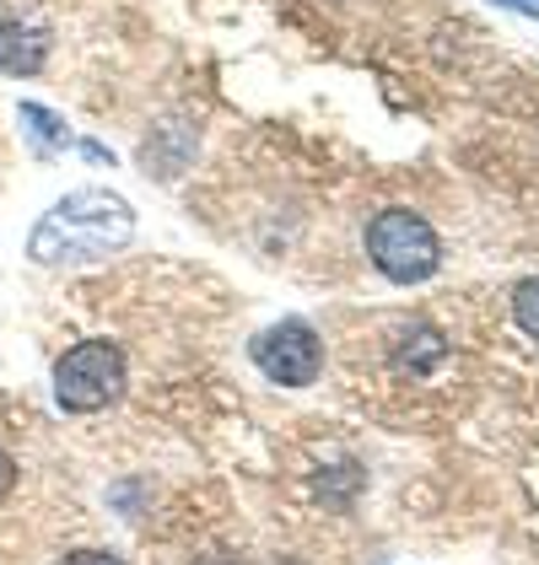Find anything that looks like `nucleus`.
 Listing matches in <instances>:
<instances>
[{
    "mask_svg": "<svg viewBox=\"0 0 539 565\" xmlns=\"http://www.w3.org/2000/svg\"><path fill=\"white\" fill-rule=\"evenodd\" d=\"M130 237H135L130 200H119V194H108V189H76V194H65V200L33 226L28 254L39 264H92V259L119 254Z\"/></svg>",
    "mask_w": 539,
    "mask_h": 565,
    "instance_id": "nucleus-1",
    "label": "nucleus"
},
{
    "mask_svg": "<svg viewBox=\"0 0 539 565\" xmlns=\"http://www.w3.org/2000/svg\"><path fill=\"white\" fill-rule=\"evenodd\" d=\"M130 366L114 340H82L54 361V404L71 415H97L125 398Z\"/></svg>",
    "mask_w": 539,
    "mask_h": 565,
    "instance_id": "nucleus-2",
    "label": "nucleus"
},
{
    "mask_svg": "<svg viewBox=\"0 0 539 565\" xmlns=\"http://www.w3.org/2000/svg\"><path fill=\"white\" fill-rule=\"evenodd\" d=\"M367 259L394 286H421V280L437 275L443 243H437V232H432L426 216H415V211H383V216L367 221Z\"/></svg>",
    "mask_w": 539,
    "mask_h": 565,
    "instance_id": "nucleus-3",
    "label": "nucleus"
},
{
    "mask_svg": "<svg viewBox=\"0 0 539 565\" xmlns=\"http://www.w3.org/2000/svg\"><path fill=\"white\" fill-rule=\"evenodd\" d=\"M249 355H254V366L265 372L270 383H281V388H314L318 366H324V345H318V334L303 318L270 323L265 334H254Z\"/></svg>",
    "mask_w": 539,
    "mask_h": 565,
    "instance_id": "nucleus-4",
    "label": "nucleus"
},
{
    "mask_svg": "<svg viewBox=\"0 0 539 565\" xmlns=\"http://www.w3.org/2000/svg\"><path fill=\"white\" fill-rule=\"evenodd\" d=\"M49 65V28L0 17V71L6 76H39Z\"/></svg>",
    "mask_w": 539,
    "mask_h": 565,
    "instance_id": "nucleus-5",
    "label": "nucleus"
},
{
    "mask_svg": "<svg viewBox=\"0 0 539 565\" xmlns=\"http://www.w3.org/2000/svg\"><path fill=\"white\" fill-rule=\"evenodd\" d=\"M22 125H28L33 146H39L44 157H54V151H65V146H71V130H65L49 108H39V103H22Z\"/></svg>",
    "mask_w": 539,
    "mask_h": 565,
    "instance_id": "nucleus-6",
    "label": "nucleus"
},
{
    "mask_svg": "<svg viewBox=\"0 0 539 565\" xmlns=\"http://www.w3.org/2000/svg\"><path fill=\"white\" fill-rule=\"evenodd\" d=\"M512 318L524 323V334H535L539 340V275L535 280H524V286L512 291Z\"/></svg>",
    "mask_w": 539,
    "mask_h": 565,
    "instance_id": "nucleus-7",
    "label": "nucleus"
},
{
    "mask_svg": "<svg viewBox=\"0 0 539 565\" xmlns=\"http://www.w3.org/2000/svg\"><path fill=\"white\" fill-rule=\"evenodd\" d=\"M60 565H125L119 555H108V550H82V555H65Z\"/></svg>",
    "mask_w": 539,
    "mask_h": 565,
    "instance_id": "nucleus-8",
    "label": "nucleus"
},
{
    "mask_svg": "<svg viewBox=\"0 0 539 565\" xmlns=\"http://www.w3.org/2000/svg\"><path fill=\"white\" fill-rule=\"evenodd\" d=\"M11 484H17V458L0 452V495H11Z\"/></svg>",
    "mask_w": 539,
    "mask_h": 565,
    "instance_id": "nucleus-9",
    "label": "nucleus"
},
{
    "mask_svg": "<svg viewBox=\"0 0 539 565\" xmlns=\"http://www.w3.org/2000/svg\"><path fill=\"white\" fill-rule=\"evenodd\" d=\"M496 6H512V11H524V17H539V0H496Z\"/></svg>",
    "mask_w": 539,
    "mask_h": 565,
    "instance_id": "nucleus-10",
    "label": "nucleus"
}]
</instances>
